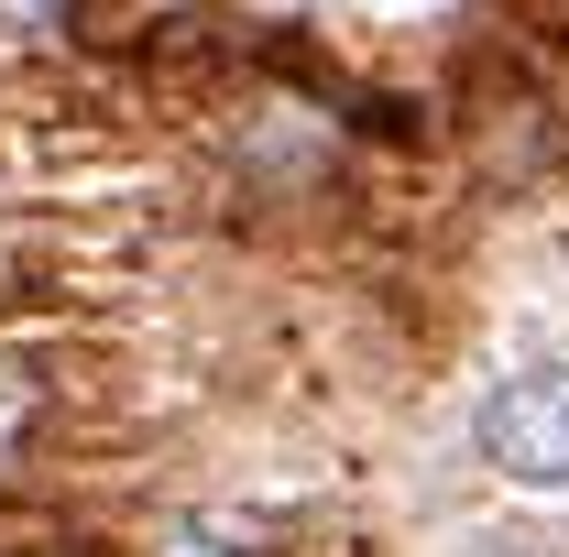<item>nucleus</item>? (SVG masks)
Masks as SVG:
<instances>
[{
    "mask_svg": "<svg viewBox=\"0 0 569 557\" xmlns=\"http://www.w3.org/2000/svg\"><path fill=\"white\" fill-rule=\"evenodd\" d=\"M471 448L493 459L515 492H569V372H515L482 394Z\"/></svg>",
    "mask_w": 569,
    "mask_h": 557,
    "instance_id": "f257e3e1",
    "label": "nucleus"
},
{
    "mask_svg": "<svg viewBox=\"0 0 569 557\" xmlns=\"http://www.w3.org/2000/svg\"><path fill=\"white\" fill-rule=\"evenodd\" d=\"M559 99L548 88H526V67H503L471 88V110H460V132H471V153H482V175L493 186H537L548 175V153H559Z\"/></svg>",
    "mask_w": 569,
    "mask_h": 557,
    "instance_id": "f03ea898",
    "label": "nucleus"
},
{
    "mask_svg": "<svg viewBox=\"0 0 569 557\" xmlns=\"http://www.w3.org/2000/svg\"><path fill=\"white\" fill-rule=\"evenodd\" d=\"M33 426H44V372H33L22 350H0V459H11Z\"/></svg>",
    "mask_w": 569,
    "mask_h": 557,
    "instance_id": "7ed1b4c3",
    "label": "nucleus"
},
{
    "mask_svg": "<svg viewBox=\"0 0 569 557\" xmlns=\"http://www.w3.org/2000/svg\"><path fill=\"white\" fill-rule=\"evenodd\" d=\"M88 11H99V0H0V44H56Z\"/></svg>",
    "mask_w": 569,
    "mask_h": 557,
    "instance_id": "20e7f679",
    "label": "nucleus"
},
{
    "mask_svg": "<svg viewBox=\"0 0 569 557\" xmlns=\"http://www.w3.org/2000/svg\"><path fill=\"white\" fill-rule=\"evenodd\" d=\"M164 557H241V536H230V525H187Z\"/></svg>",
    "mask_w": 569,
    "mask_h": 557,
    "instance_id": "39448f33",
    "label": "nucleus"
}]
</instances>
